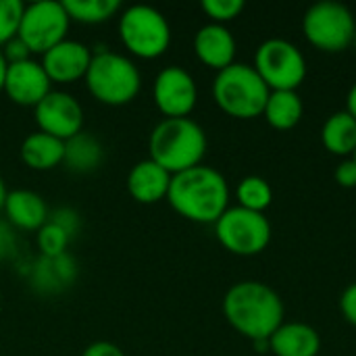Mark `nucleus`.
Returning a JSON list of instances; mask_svg holds the SVG:
<instances>
[{"mask_svg":"<svg viewBox=\"0 0 356 356\" xmlns=\"http://www.w3.org/2000/svg\"><path fill=\"white\" fill-rule=\"evenodd\" d=\"M92 60V52L77 40H63L42 54V67L50 81L67 83L86 77Z\"/></svg>","mask_w":356,"mask_h":356,"instance_id":"nucleus-14","label":"nucleus"},{"mask_svg":"<svg viewBox=\"0 0 356 356\" xmlns=\"http://www.w3.org/2000/svg\"><path fill=\"white\" fill-rule=\"evenodd\" d=\"M69 15L58 0H38L27 4L19 25V38L31 52H46L65 40L69 29Z\"/></svg>","mask_w":356,"mask_h":356,"instance_id":"nucleus-10","label":"nucleus"},{"mask_svg":"<svg viewBox=\"0 0 356 356\" xmlns=\"http://www.w3.org/2000/svg\"><path fill=\"white\" fill-rule=\"evenodd\" d=\"M8 223L19 229H40L48 221V207L44 198L31 190H13L6 194L4 209Z\"/></svg>","mask_w":356,"mask_h":356,"instance_id":"nucleus-18","label":"nucleus"},{"mask_svg":"<svg viewBox=\"0 0 356 356\" xmlns=\"http://www.w3.org/2000/svg\"><path fill=\"white\" fill-rule=\"evenodd\" d=\"M169 204L194 223H217L229 209V186L225 177L207 165H196L171 175Z\"/></svg>","mask_w":356,"mask_h":356,"instance_id":"nucleus-2","label":"nucleus"},{"mask_svg":"<svg viewBox=\"0 0 356 356\" xmlns=\"http://www.w3.org/2000/svg\"><path fill=\"white\" fill-rule=\"evenodd\" d=\"M302 33L317 50L336 54L355 44L356 17L346 4L323 0L307 8Z\"/></svg>","mask_w":356,"mask_h":356,"instance_id":"nucleus-6","label":"nucleus"},{"mask_svg":"<svg viewBox=\"0 0 356 356\" xmlns=\"http://www.w3.org/2000/svg\"><path fill=\"white\" fill-rule=\"evenodd\" d=\"M4 92L17 104L35 106L50 92V77L46 75L42 63H35L31 58L8 63Z\"/></svg>","mask_w":356,"mask_h":356,"instance_id":"nucleus-13","label":"nucleus"},{"mask_svg":"<svg viewBox=\"0 0 356 356\" xmlns=\"http://www.w3.org/2000/svg\"><path fill=\"white\" fill-rule=\"evenodd\" d=\"M340 311H342L344 319L356 327V282L350 284L342 292V296H340Z\"/></svg>","mask_w":356,"mask_h":356,"instance_id":"nucleus-30","label":"nucleus"},{"mask_svg":"<svg viewBox=\"0 0 356 356\" xmlns=\"http://www.w3.org/2000/svg\"><path fill=\"white\" fill-rule=\"evenodd\" d=\"M6 69H8V60L4 58V52L0 50V90H4V77H6Z\"/></svg>","mask_w":356,"mask_h":356,"instance_id":"nucleus-35","label":"nucleus"},{"mask_svg":"<svg viewBox=\"0 0 356 356\" xmlns=\"http://www.w3.org/2000/svg\"><path fill=\"white\" fill-rule=\"evenodd\" d=\"M227 323L244 338L269 340L284 323V302L280 294L263 282L234 284L223 298Z\"/></svg>","mask_w":356,"mask_h":356,"instance_id":"nucleus-1","label":"nucleus"},{"mask_svg":"<svg viewBox=\"0 0 356 356\" xmlns=\"http://www.w3.org/2000/svg\"><path fill=\"white\" fill-rule=\"evenodd\" d=\"M119 33L129 52L142 58L161 56L171 42L165 15L150 4H134L119 17Z\"/></svg>","mask_w":356,"mask_h":356,"instance_id":"nucleus-7","label":"nucleus"},{"mask_svg":"<svg viewBox=\"0 0 356 356\" xmlns=\"http://www.w3.org/2000/svg\"><path fill=\"white\" fill-rule=\"evenodd\" d=\"M63 6L69 19L81 23H100L111 19L119 10L121 2L119 0H63Z\"/></svg>","mask_w":356,"mask_h":356,"instance_id":"nucleus-26","label":"nucleus"},{"mask_svg":"<svg viewBox=\"0 0 356 356\" xmlns=\"http://www.w3.org/2000/svg\"><path fill=\"white\" fill-rule=\"evenodd\" d=\"M25 4L21 0H0V44H6L19 33Z\"/></svg>","mask_w":356,"mask_h":356,"instance_id":"nucleus-27","label":"nucleus"},{"mask_svg":"<svg viewBox=\"0 0 356 356\" xmlns=\"http://www.w3.org/2000/svg\"><path fill=\"white\" fill-rule=\"evenodd\" d=\"M6 188H4V179H2V175H0V211L4 209V200H6Z\"/></svg>","mask_w":356,"mask_h":356,"instance_id":"nucleus-36","label":"nucleus"},{"mask_svg":"<svg viewBox=\"0 0 356 356\" xmlns=\"http://www.w3.org/2000/svg\"><path fill=\"white\" fill-rule=\"evenodd\" d=\"M35 121L40 131H46L58 140H69L83 127V108L75 96L50 90L35 106Z\"/></svg>","mask_w":356,"mask_h":356,"instance_id":"nucleus-11","label":"nucleus"},{"mask_svg":"<svg viewBox=\"0 0 356 356\" xmlns=\"http://www.w3.org/2000/svg\"><path fill=\"white\" fill-rule=\"evenodd\" d=\"M4 58L8 60V63H17V60H25V58H29V54H31V50L25 46V42L19 38V35H15L13 40H8L6 44H4Z\"/></svg>","mask_w":356,"mask_h":356,"instance_id":"nucleus-31","label":"nucleus"},{"mask_svg":"<svg viewBox=\"0 0 356 356\" xmlns=\"http://www.w3.org/2000/svg\"><path fill=\"white\" fill-rule=\"evenodd\" d=\"M0 302H2V294H0Z\"/></svg>","mask_w":356,"mask_h":356,"instance_id":"nucleus-39","label":"nucleus"},{"mask_svg":"<svg viewBox=\"0 0 356 356\" xmlns=\"http://www.w3.org/2000/svg\"><path fill=\"white\" fill-rule=\"evenodd\" d=\"M302 113H305V104H302V98L298 96V92L277 90V92H269L263 117L267 119V123L273 129L286 131L300 123Z\"/></svg>","mask_w":356,"mask_h":356,"instance_id":"nucleus-22","label":"nucleus"},{"mask_svg":"<svg viewBox=\"0 0 356 356\" xmlns=\"http://www.w3.org/2000/svg\"><path fill=\"white\" fill-rule=\"evenodd\" d=\"M171 186V173L156 165L152 159L140 161L127 173V190L129 194L144 204L159 202L167 198Z\"/></svg>","mask_w":356,"mask_h":356,"instance_id":"nucleus-16","label":"nucleus"},{"mask_svg":"<svg viewBox=\"0 0 356 356\" xmlns=\"http://www.w3.org/2000/svg\"><path fill=\"white\" fill-rule=\"evenodd\" d=\"M346 111L353 115L356 119V81L355 86L350 88V92H348V98H346Z\"/></svg>","mask_w":356,"mask_h":356,"instance_id":"nucleus-34","label":"nucleus"},{"mask_svg":"<svg viewBox=\"0 0 356 356\" xmlns=\"http://www.w3.org/2000/svg\"><path fill=\"white\" fill-rule=\"evenodd\" d=\"M350 159H353V161H355V163H356V150H355V154H353V156H350Z\"/></svg>","mask_w":356,"mask_h":356,"instance_id":"nucleus-37","label":"nucleus"},{"mask_svg":"<svg viewBox=\"0 0 356 356\" xmlns=\"http://www.w3.org/2000/svg\"><path fill=\"white\" fill-rule=\"evenodd\" d=\"M355 48H356V33H355Z\"/></svg>","mask_w":356,"mask_h":356,"instance_id":"nucleus-38","label":"nucleus"},{"mask_svg":"<svg viewBox=\"0 0 356 356\" xmlns=\"http://www.w3.org/2000/svg\"><path fill=\"white\" fill-rule=\"evenodd\" d=\"M236 198L240 202L238 207L254 211V213H265L271 207L273 190H271L267 179H263L259 175H248L238 184Z\"/></svg>","mask_w":356,"mask_h":356,"instance_id":"nucleus-25","label":"nucleus"},{"mask_svg":"<svg viewBox=\"0 0 356 356\" xmlns=\"http://www.w3.org/2000/svg\"><path fill=\"white\" fill-rule=\"evenodd\" d=\"M63 156H65V142L46 131H33L21 144L23 163L38 171H46L60 165Z\"/></svg>","mask_w":356,"mask_h":356,"instance_id":"nucleus-21","label":"nucleus"},{"mask_svg":"<svg viewBox=\"0 0 356 356\" xmlns=\"http://www.w3.org/2000/svg\"><path fill=\"white\" fill-rule=\"evenodd\" d=\"M252 67L271 92L277 90L296 92L307 77L305 54L298 50V46L282 38L265 40L257 48Z\"/></svg>","mask_w":356,"mask_h":356,"instance_id":"nucleus-9","label":"nucleus"},{"mask_svg":"<svg viewBox=\"0 0 356 356\" xmlns=\"http://www.w3.org/2000/svg\"><path fill=\"white\" fill-rule=\"evenodd\" d=\"M81 356H125L123 355V350L117 346V344H113V342H94V344H90L86 350H83V355Z\"/></svg>","mask_w":356,"mask_h":356,"instance_id":"nucleus-32","label":"nucleus"},{"mask_svg":"<svg viewBox=\"0 0 356 356\" xmlns=\"http://www.w3.org/2000/svg\"><path fill=\"white\" fill-rule=\"evenodd\" d=\"M104 159L102 144L86 131L75 134L73 138L65 140V156L63 163L75 173H92L100 167Z\"/></svg>","mask_w":356,"mask_h":356,"instance_id":"nucleus-23","label":"nucleus"},{"mask_svg":"<svg viewBox=\"0 0 356 356\" xmlns=\"http://www.w3.org/2000/svg\"><path fill=\"white\" fill-rule=\"evenodd\" d=\"M219 244L238 257L261 254L271 242V223L265 213L229 207L215 223Z\"/></svg>","mask_w":356,"mask_h":356,"instance_id":"nucleus-8","label":"nucleus"},{"mask_svg":"<svg viewBox=\"0 0 356 356\" xmlns=\"http://www.w3.org/2000/svg\"><path fill=\"white\" fill-rule=\"evenodd\" d=\"M154 102L165 117H188L198 100L194 77L181 67H165L154 79Z\"/></svg>","mask_w":356,"mask_h":356,"instance_id":"nucleus-12","label":"nucleus"},{"mask_svg":"<svg viewBox=\"0 0 356 356\" xmlns=\"http://www.w3.org/2000/svg\"><path fill=\"white\" fill-rule=\"evenodd\" d=\"M75 277V261L65 252L60 257H40L31 267V286L40 292H60Z\"/></svg>","mask_w":356,"mask_h":356,"instance_id":"nucleus-20","label":"nucleus"},{"mask_svg":"<svg viewBox=\"0 0 356 356\" xmlns=\"http://www.w3.org/2000/svg\"><path fill=\"white\" fill-rule=\"evenodd\" d=\"M10 246H13V236H10V232H8V227L0 223V259L13 254Z\"/></svg>","mask_w":356,"mask_h":356,"instance_id":"nucleus-33","label":"nucleus"},{"mask_svg":"<svg viewBox=\"0 0 356 356\" xmlns=\"http://www.w3.org/2000/svg\"><path fill=\"white\" fill-rule=\"evenodd\" d=\"M86 83L94 98L104 104L119 106L131 102L138 96L142 75L131 58L113 50H102L98 54H92Z\"/></svg>","mask_w":356,"mask_h":356,"instance_id":"nucleus-5","label":"nucleus"},{"mask_svg":"<svg viewBox=\"0 0 356 356\" xmlns=\"http://www.w3.org/2000/svg\"><path fill=\"white\" fill-rule=\"evenodd\" d=\"M269 350L275 356H317L321 338L309 323H282L269 338Z\"/></svg>","mask_w":356,"mask_h":356,"instance_id":"nucleus-17","label":"nucleus"},{"mask_svg":"<svg viewBox=\"0 0 356 356\" xmlns=\"http://www.w3.org/2000/svg\"><path fill=\"white\" fill-rule=\"evenodd\" d=\"M269 88L254 71L252 65L234 63L223 71H217L213 81V98L217 106L236 119H254L263 115Z\"/></svg>","mask_w":356,"mask_h":356,"instance_id":"nucleus-4","label":"nucleus"},{"mask_svg":"<svg viewBox=\"0 0 356 356\" xmlns=\"http://www.w3.org/2000/svg\"><path fill=\"white\" fill-rule=\"evenodd\" d=\"M207 134L190 117H165L150 134V159L171 175L202 165L207 154Z\"/></svg>","mask_w":356,"mask_h":356,"instance_id":"nucleus-3","label":"nucleus"},{"mask_svg":"<svg viewBox=\"0 0 356 356\" xmlns=\"http://www.w3.org/2000/svg\"><path fill=\"white\" fill-rule=\"evenodd\" d=\"M202 10L213 19V23L225 25L227 21H234L244 10V2L242 0H204Z\"/></svg>","mask_w":356,"mask_h":356,"instance_id":"nucleus-28","label":"nucleus"},{"mask_svg":"<svg viewBox=\"0 0 356 356\" xmlns=\"http://www.w3.org/2000/svg\"><path fill=\"white\" fill-rule=\"evenodd\" d=\"M334 179L338 186L342 188H356V163L353 159H344L336 171H334Z\"/></svg>","mask_w":356,"mask_h":356,"instance_id":"nucleus-29","label":"nucleus"},{"mask_svg":"<svg viewBox=\"0 0 356 356\" xmlns=\"http://www.w3.org/2000/svg\"><path fill=\"white\" fill-rule=\"evenodd\" d=\"M194 52L207 67L215 71H223L225 67L234 65V56H236L234 33L221 23H207L194 35Z\"/></svg>","mask_w":356,"mask_h":356,"instance_id":"nucleus-15","label":"nucleus"},{"mask_svg":"<svg viewBox=\"0 0 356 356\" xmlns=\"http://www.w3.org/2000/svg\"><path fill=\"white\" fill-rule=\"evenodd\" d=\"M77 215L71 209H58L48 215V221L38 229V248L42 257H60L67 252V244L77 229Z\"/></svg>","mask_w":356,"mask_h":356,"instance_id":"nucleus-19","label":"nucleus"},{"mask_svg":"<svg viewBox=\"0 0 356 356\" xmlns=\"http://www.w3.org/2000/svg\"><path fill=\"white\" fill-rule=\"evenodd\" d=\"M321 142L325 150L336 156H353L356 150V119L348 111L334 113L321 129Z\"/></svg>","mask_w":356,"mask_h":356,"instance_id":"nucleus-24","label":"nucleus"}]
</instances>
